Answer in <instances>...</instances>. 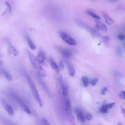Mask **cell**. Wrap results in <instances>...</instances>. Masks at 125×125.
I'll return each instance as SVG.
<instances>
[{"mask_svg": "<svg viewBox=\"0 0 125 125\" xmlns=\"http://www.w3.org/2000/svg\"><path fill=\"white\" fill-rule=\"evenodd\" d=\"M100 111L101 113H108V109L107 108L106 105L103 104L100 109Z\"/></svg>", "mask_w": 125, "mask_h": 125, "instance_id": "obj_20", "label": "cell"}, {"mask_svg": "<svg viewBox=\"0 0 125 125\" xmlns=\"http://www.w3.org/2000/svg\"><path fill=\"white\" fill-rule=\"evenodd\" d=\"M59 34L62 40L67 44L73 46L76 45V41L66 32L61 31L59 32Z\"/></svg>", "mask_w": 125, "mask_h": 125, "instance_id": "obj_3", "label": "cell"}, {"mask_svg": "<svg viewBox=\"0 0 125 125\" xmlns=\"http://www.w3.org/2000/svg\"><path fill=\"white\" fill-rule=\"evenodd\" d=\"M4 107L8 113L10 115H12L14 114V112L12 107L6 102L3 103Z\"/></svg>", "mask_w": 125, "mask_h": 125, "instance_id": "obj_12", "label": "cell"}, {"mask_svg": "<svg viewBox=\"0 0 125 125\" xmlns=\"http://www.w3.org/2000/svg\"><path fill=\"white\" fill-rule=\"evenodd\" d=\"M66 62L68 70L69 75L71 77H74L76 74L75 68L70 62L66 61Z\"/></svg>", "mask_w": 125, "mask_h": 125, "instance_id": "obj_9", "label": "cell"}, {"mask_svg": "<svg viewBox=\"0 0 125 125\" xmlns=\"http://www.w3.org/2000/svg\"><path fill=\"white\" fill-rule=\"evenodd\" d=\"M62 95L64 97H66L69 93L68 87L66 86L62 83Z\"/></svg>", "mask_w": 125, "mask_h": 125, "instance_id": "obj_15", "label": "cell"}, {"mask_svg": "<svg viewBox=\"0 0 125 125\" xmlns=\"http://www.w3.org/2000/svg\"><path fill=\"white\" fill-rule=\"evenodd\" d=\"M41 122L42 125H50L48 121L44 118L42 119Z\"/></svg>", "mask_w": 125, "mask_h": 125, "instance_id": "obj_22", "label": "cell"}, {"mask_svg": "<svg viewBox=\"0 0 125 125\" xmlns=\"http://www.w3.org/2000/svg\"><path fill=\"white\" fill-rule=\"evenodd\" d=\"M29 57L33 67L36 70L38 75L41 77H45L47 74L41 66L40 63L33 53L28 50H27Z\"/></svg>", "mask_w": 125, "mask_h": 125, "instance_id": "obj_1", "label": "cell"}, {"mask_svg": "<svg viewBox=\"0 0 125 125\" xmlns=\"http://www.w3.org/2000/svg\"><path fill=\"white\" fill-rule=\"evenodd\" d=\"M119 96L121 99L123 100H124L125 99V92L123 91L120 93Z\"/></svg>", "mask_w": 125, "mask_h": 125, "instance_id": "obj_24", "label": "cell"}, {"mask_svg": "<svg viewBox=\"0 0 125 125\" xmlns=\"http://www.w3.org/2000/svg\"><path fill=\"white\" fill-rule=\"evenodd\" d=\"M17 99L20 104L24 111L28 114H31V112L29 107L18 98H17Z\"/></svg>", "mask_w": 125, "mask_h": 125, "instance_id": "obj_13", "label": "cell"}, {"mask_svg": "<svg viewBox=\"0 0 125 125\" xmlns=\"http://www.w3.org/2000/svg\"><path fill=\"white\" fill-rule=\"evenodd\" d=\"M5 40L9 46L10 51L13 53L15 56L18 55L19 54V52L12 45L10 39L8 38H6Z\"/></svg>", "mask_w": 125, "mask_h": 125, "instance_id": "obj_7", "label": "cell"}, {"mask_svg": "<svg viewBox=\"0 0 125 125\" xmlns=\"http://www.w3.org/2000/svg\"><path fill=\"white\" fill-rule=\"evenodd\" d=\"M96 26L99 30L104 32H107V29L106 25L101 22L96 20L95 21Z\"/></svg>", "mask_w": 125, "mask_h": 125, "instance_id": "obj_8", "label": "cell"}, {"mask_svg": "<svg viewBox=\"0 0 125 125\" xmlns=\"http://www.w3.org/2000/svg\"><path fill=\"white\" fill-rule=\"evenodd\" d=\"M105 22L109 25H111L114 23V21L106 13H103Z\"/></svg>", "mask_w": 125, "mask_h": 125, "instance_id": "obj_14", "label": "cell"}, {"mask_svg": "<svg viewBox=\"0 0 125 125\" xmlns=\"http://www.w3.org/2000/svg\"><path fill=\"white\" fill-rule=\"evenodd\" d=\"M5 4L8 7L9 12L10 13L11 11V8L10 4L7 2H5Z\"/></svg>", "mask_w": 125, "mask_h": 125, "instance_id": "obj_27", "label": "cell"}, {"mask_svg": "<svg viewBox=\"0 0 125 125\" xmlns=\"http://www.w3.org/2000/svg\"><path fill=\"white\" fill-rule=\"evenodd\" d=\"M24 35L27 42L30 47L32 50H35L36 49V46L28 35L26 33H25Z\"/></svg>", "mask_w": 125, "mask_h": 125, "instance_id": "obj_11", "label": "cell"}, {"mask_svg": "<svg viewBox=\"0 0 125 125\" xmlns=\"http://www.w3.org/2000/svg\"><path fill=\"white\" fill-rule=\"evenodd\" d=\"M87 13L89 15L93 17L94 18L98 20L100 19V17L92 11L91 10H87Z\"/></svg>", "mask_w": 125, "mask_h": 125, "instance_id": "obj_16", "label": "cell"}, {"mask_svg": "<svg viewBox=\"0 0 125 125\" xmlns=\"http://www.w3.org/2000/svg\"><path fill=\"white\" fill-rule=\"evenodd\" d=\"M9 125H15L14 124H13V123H10L9 124Z\"/></svg>", "mask_w": 125, "mask_h": 125, "instance_id": "obj_36", "label": "cell"}, {"mask_svg": "<svg viewBox=\"0 0 125 125\" xmlns=\"http://www.w3.org/2000/svg\"><path fill=\"white\" fill-rule=\"evenodd\" d=\"M49 60L52 68L54 69L57 73H59L60 72V70L54 59L52 57H50L49 58Z\"/></svg>", "mask_w": 125, "mask_h": 125, "instance_id": "obj_10", "label": "cell"}, {"mask_svg": "<svg viewBox=\"0 0 125 125\" xmlns=\"http://www.w3.org/2000/svg\"><path fill=\"white\" fill-rule=\"evenodd\" d=\"M121 108L122 109V111L123 113L125 114V110L123 108L122 106H121Z\"/></svg>", "mask_w": 125, "mask_h": 125, "instance_id": "obj_32", "label": "cell"}, {"mask_svg": "<svg viewBox=\"0 0 125 125\" xmlns=\"http://www.w3.org/2000/svg\"><path fill=\"white\" fill-rule=\"evenodd\" d=\"M96 103L97 104H100L101 103L100 101H97L96 102Z\"/></svg>", "mask_w": 125, "mask_h": 125, "instance_id": "obj_35", "label": "cell"}, {"mask_svg": "<svg viewBox=\"0 0 125 125\" xmlns=\"http://www.w3.org/2000/svg\"><path fill=\"white\" fill-rule=\"evenodd\" d=\"M55 48L58 51L61 53L62 56L65 58H69L73 55L72 51L69 49L63 48L58 46H56Z\"/></svg>", "mask_w": 125, "mask_h": 125, "instance_id": "obj_4", "label": "cell"}, {"mask_svg": "<svg viewBox=\"0 0 125 125\" xmlns=\"http://www.w3.org/2000/svg\"><path fill=\"white\" fill-rule=\"evenodd\" d=\"M117 125H122V124L121 122H119L118 123Z\"/></svg>", "mask_w": 125, "mask_h": 125, "instance_id": "obj_33", "label": "cell"}, {"mask_svg": "<svg viewBox=\"0 0 125 125\" xmlns=\"http://www.w3.org/2000/svg\"><path fill=\"white\" fill-rule=\"evenodd\" d=\"M77 120L79 122L83 123L85 122V120L83 116L82 113L77 114Z\"/></svg>", "mask_w": 125, "mask_h": 125, "instance_id": "obj_19", "label": "cell"}, {"mask_svg": "<svg viewBox=\"0 0 125 125\" xmlns=\"http://www.w3.org/2000/svg\"><path fill=\"white\" fill-rule=\"evenodd\" d=\"M38 61L43 66H48V61L46 54L42 51H40L38 53L37 55Z\"/></svg>", "mask_w": 125, "mask_h": 125, "instance_id": "obj_5", "label": "cell"}, {"mask_svg": "<svg viewBox=\"0 0 125 125\" xmlns=\"http://www.w3.org/2000/svg\"><path fill=\"white\" fill-rule=\"evenodd\" d=\"M118 38L119 40L123 41L125 40V37L124 35L123 34H120L118 35Z\"/></svg>", "mask_w": 125, "mask_h": 125, "instance_id": "obj_26", "label": "cell"}, {"mask_svg": "<svg viewBox=\"0 0 125 125\" xmlns=\"http://www.w3.org/2000/svg\"><path fill=\"white\" fill-rule=\"evenodd\" d=\"M24 74L34 97L40 106L42 107L43 105L42 101L34 82L28 73L25 71Z\"/></svg>", "mask_w": 125, "mask_h": 125, "instance_id": "obj_2", "label": "cell"}, {"mask_svg": "<svg viewBox=\"0 0 125 125\" xmlns=\"http://www.w3.org/2000/svg\"><path fill=\"white\" fill-rule=\"evenodd\" d=\"M37 75V79L38 80V82L41 85L43 88L44 91L50 96H51V93L49 90L48 87L46 85L45 83L44 82L43 80L38 75Z\"/></svg>", "mask_w": 125, "mask_h": 125, "instance_id": "obj_6", "label": "cell"}, {"mask_svg": "<svg viewBox=\"0 0 125 125\" xmlns=\"http://www.w3.org/2000/svg\"><path fill=\"white\" fill-rule=\"evenodd\" d=\"M82 80L84 87L85 88L87 87L89 85V80L87 77L83 76L82 77Z\"/></svg>", "mask_w": 125, "mask_h": 125, "instance_id": "obj_18", "label": "cell"}, {"mask_svg": "<svg viewBox=\"0 0 125 125\" xmlns=\"http://www.w3.org/2000/svg\"><path fill=\"white\" fill-rule=\"evenodd\" d=\"M99 81V79H96L92 82H91V85L92 86H95Z\"/></svg>", "mask_w": 125, "mask_h": 125, "instance_id": "obj_29", "label": "cell"}, {"mask_svg": "<svg viewBox=\"0 0 125 125\" xmlns=\"http://www.w3.org/2000/svg\"><path fill=\"white\" fill-rule=\"evenodd\" d=\"M115 104V103H112L108 104L106 105L107 108L108 109H111Z\"/></svg>", "mask_w": 125, "mask_h": 125, "instance_id": "obj_28", "label": "cell"}, {"mask_svg": "<svg viewBox=\"0 0 125 125\" xmlns=\"http://www.w3.org/2000/svg\"><path fill=\"white\" fill-rule=\"evenodd\" d=\"M74 110L77 114L79 113H82V111L77 108H75L74 109Z\"/></svg>", "mask_w": 125, "mask_h": 125, "instance_id": "obj_30", "label": "cell"}, {"mask_svg": "<svg viewBox=\"0 0 125 125\" xmlns=\"http://www.w3.org/2000/svg\"><path fill=\"white\" fill-rule=\"evenodd\" d=\"M111 1V2H116L118 1L117 0H111L110 1Z\"/></svg>", "mask_w": 125, "mask_h": 125, "instance_id": "obj_34", "label": "cell"}, {"mask_svg": "<svg viewBox=\"0 0 125 125\" xmlns=\"http://www.w3.org/2000/svg\"><path fill=\"white\" fill-rule=\"evenodd\" d=\"M86 117L87 120L90 121L92 119L93 116L91 115L90 114H88L86 115Z\"/></svg>", "mask_w": 125, "mask_h": 125, "instance_id": "obj_25", "label": "cell"}, {"mask_svg": "<svg viewBox=\"0 0 125 125\" xmlns=\"http://www.w3.org/2000/svg\"><path fill=\"white\" fill-rule=\"evenodd\" d=\"M2 72L4 75L9 81H10L12 80L11 76L7 71L5 69H2Z\"/></svg>", "mask_w": 125, "mask_h": 125, "instance_id": "obj_17", "label": "cell"}, {"mask_svg": "<svg viewBox=\"0 0 125 125\" xmlns=\"http://www.w3.org/2000/svg\"><path fill=\"white\" fill-rule=\"evenodd\" d=\"M59 67L60 69L62 70L64 69V66L63 62L62 60H60L59 63Z\"/></svg>", "mask_w": 125, "mask_h": 125, "instance_id": "obj_23", "label": "cell"}, {"mask_svg": "<svg viewBox=\"0 0 125 125\" xmlns=\"http://www.w3.org/2000/svg\"><path fill=\"white\" fill-rule=\"evenodd\" d=\"M108 89L106 87H105L102 92L101 94L102 95H106L107 91Z\"/></svg>", "mask_w": 125, "mask_h": 125, "instance_id": "obj_31", "label": "cell"}, {"mask_svg": "<svg viewBox=\"0 0 125 125\" xmlns=\"http://www.w3.org/2000/svg\"><path fill=\"white\" fill-rule=\"evenodd\" d=\"M103 39L106 44H108L111 39L110 37L108 36H105L103 37Z\"/></svg>", "mask_w": 125, "mask_h": 125, "instance_id": "obj_21", "label": "cell"}]
</instances>
